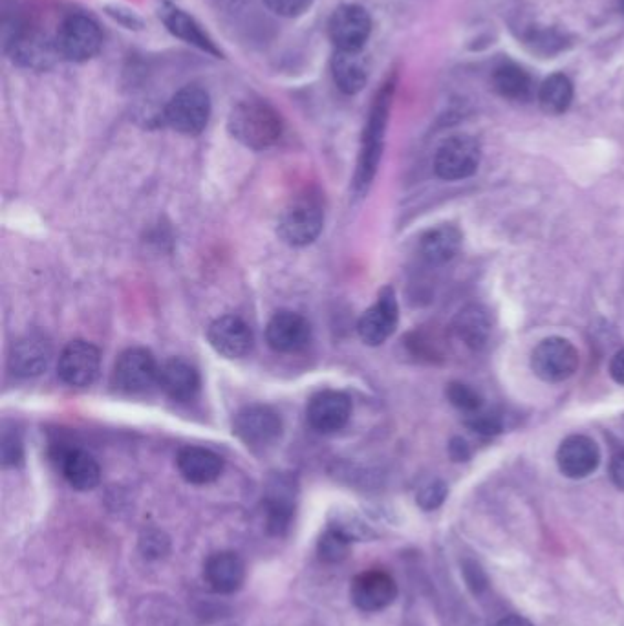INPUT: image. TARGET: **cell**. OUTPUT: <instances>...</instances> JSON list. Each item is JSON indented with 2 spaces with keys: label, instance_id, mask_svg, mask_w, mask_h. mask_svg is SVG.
I'll use <instances>...</instances> for the list:
<instances>
[{
  "label": "cell",
  "instance_id": "obj_39",
  "mask_svg": "<svg viewBox=\"0 0 624 626\" xmlns=\"http://www.w3.org/2000/svg\"><path fill=\"white\" fill-rule=\"evenodd\" d=\"M21 458V443L17 442L15 438H4V445H2V460H4V465H17L21 462Z\"/></svg>",
  "mask_w": 624,
  "mask_h": 626
},
{
  "label": "cell",
  "instance_id": "obj_1",
  "mask_svg": "<svg viewBox=\"0 0 624 626\" xmlns=\"http://www.w3.org/2000/svg\"><path fill=\"white\" fill-rule=\"evenodd\" d=\"M229 130L249 149H268L279 141L282 121L277 110L264 101H242L229 116Z\"/></svg>",
  "mask_w": 624,
  "mask_h": 626
},
{
  "label": "cell",
  "instance_id": "obj_9",
  "mask_svg": "<svg viewBox=\"0 0 624 626\" xmlns=\"http://www.w3.org/2000/svg\"><path fill=\"white\" fill-rule=\"evenodd\" d=\"M328 30L337 50L361 52L372 32V19L365 8L348 4L335 10L328 24Z\"/></svg>",
  "mask_w": 624,
  "mask_h": 626
},
{
  "label": "cell",
  "instance_id": "obj_12",
  "mask_svg": "<svg viewBox=\"0 0 624 626\" xmlns=\"http://www.w3.org/2000/svg\"><path fill=\"white\" fill-rule=\"evenodd\" d=\"M4 44L13 61L32 70H46L54 65L57 57H61L55 41H50L43 33L28 30L26 26H22L21 30Z\"/></svg>",
  "mask_w": 624,
  "mask_h": 626
},
{
  "label": "cell",
  "instance_id": "obj_14",
  "mask_svg": "<svg viewBox=\"0 0 624 626\" xmlns=\"http://www.w3.org/2000/svg\"><path fill=\"white\" fill-rule=\"evenodd\" d=\"M310 337V323L295 312L275 313L266 328L268 345L280 354L301 352L310 343Z\"/></svg>",
  "mask_w": 624,
  "mask_h": 626
},
{
  "label": "cell",
  "instance_id": "obj_6",
  "mask_svg": "<svg viewBox=\"0 0 624 626\" xmlns=\"http://www.w3.org/2000/svg\"><path fill=\"white\" fill-rule=\"evenodd\" d=\"M388 105H390V88L383 90L376 99V105L372 108V114L366 125L363 151L357 167L356 189L363 193L366 187L376 176L377 163L383 151V136L387 127Z\"/></svg>",
  "mask_w": 624,
  "mask_h": 626
},
{
  "label": "cell",
  "instance_id": "obj_2",
  "mask_svg": "<svg viewBox=\"0 0 624 626\" xmlns=\"http://www.w3.org/2000/svg\"><path fill=\"white\" fill-rule=\"evenodd\" d=\"M323 207L313 196H301L284 209L279 220V235L290 246H308L321 235Z\"/></svg>",
  "mask_w": 624,
  "mask_h": 626
},
{
  "label": "cell",
  "instance_id": "obj_40",
  "mask_svg": "<svg viewBox=\"0 0 624 626\" xmlns=\"http://www.w3.org/2000/svg\"><path fill=\"white\" fill-rule=\"evenodd\" d=\"M610 475H612L615 486L624 491V451L615 454L612 465H610Z\"/></svg>",
  "mask_w": 624,
  "mask_h": 626
},
{
  "label": "cell",
  "instance_id": "obj_7",
  "mask_svg": "<svg viewBox=\"0 0 624 626\" xmlns=\"http://www.w3.org/2000/svg\"><path fill=\"white\" fill-rule=\"evenodd\" d=\"M480 145L471 136H452L443 143L434 158V171L447 182L469 178L480 165Z\"/></svg>",
  "mask_w": 624,
  "mask_h": 626
},
{
  "label": "cell",
  "instance_id": "obj_17",
  "mask_svg": "<svg viewBox=\"0 0 624 626\" xmlns=\"http://www.w3.org/2000/svg\"><path fill=\"white\" fill-rule=\"evenodd\" d=\"M396 324H398V303L392 290L387 288L379 295V301L363 313L357 324V332L366 345H383L388 337L394 334Z\"/></svg>",
  "mask_w": 624,
  "mask_h": 626
},
{
  "label": "cell",
  "instance_id": "obj_15",
  "mask_svg": "<svg viewBox=\"0 0 624 626\" xmlns=\"http://www.w3.org/2000/svg\"><path fill=\"white\" fill-rule=\"evenodd\" d=\"M306 414H308V423L315 431L330 434V432L341 431L348 423L352 414V403L343 392L324 390L313 396Z\"/></svg>",
  "mask_w": 624,
  "mask_h": 626
},
{
  "label": "cell",
  "instance_id": "obj_29",
  "mask_svg": "<svg viewBox=\"0 0 624 626\" xmlns=\"http://www.w3.org/2000/svg\"><path fill=\"white\" fill-rule=\"evenodd\" d=\"M573 101V85L564 74L549 76L538 90V103L546 114L559 116L570 108Z\"/></svg>",
  "mask_w": 624,
  "mask_h": 626
},
{
  "label": "cell",
  "instance_id": "obj_32",
  "mask_svg": "<svg viewBox=\"0 0 624 626\" xmlns=\"http://www.w3.org/2000/svg\"><path fill=\"white\" fill-rule=\"evenodd\" d=\"M350 542H352V540L346 539L341 531L330 528L324 533L321 540H319V546H317L319 557H321L324 562H330V564L345 561L346 555H348V548H350Z\"/></svg>",
  "mask_w": 624,
  "mask_h": 626
},
{
  "label": "cell",
  "instance_id": "obj_24",
  "mask_svg": "<svg viewBox=\"0 0 624 626\" xmlns=\"http://www.w3.org/2000/svg\"><path fill=\"white\" fill-rule=\"evenodd\" d=\"M160 19L167 26L169 32L180 37L185 43L193 44L207 54L222 55V52L213 43V39L202 30V26L180 8L171 6V4H163L160 8Z\"/></svg>",
  "mask_w": 624,
  "mask_h": 626
},
{
  "label": "cell",
  "instance_id": "obj_38",
  "mask_svg": "<svg viewBox=\"0 0 624 626\" xmlns=\"http://www.w3.org/2000/svg\"><path fill=\"white\" fill-rule=\"evenodd\" d=\"M463 575H465V583L469 584L474 594H480L487 588V577L476 562H463Z\"/></svg>",
  "mask_w": 624,
  "mask_h": 626
},
{
  "label": "cell",
  "instance_id": "obj_26",
  "mask_svg": "<svg viewBox=\"0 0 624 626\" xmlns=\"http://www.w3.org/2000/svg\"><path fill=\"white\" fill-rule=\"evenodd\" d=\"M462 248V233L454 226L434 227L420 242V253L429 264L440 266L458 255Z\"/></svg>",
  "mask_w": 624,
  "mask_h": 626
},
{
  "label": "cell",
  "instance_id": "obj_3",
  "mask_svg": "<svg viewBox=\"0 0 624 626\" xmlns=\"http://www.w3.org/2000/svg\"><path fill=\"white\" fill-rule=\"evenodd\" d=\"M579 352L568 339L548 337L540 341L531 354V368L546 383L570 379L579 368Z\"/></svg>",
  "mask_w": 624,
  "mask_h": 626
},
{
  "label": "cell",
  "instance_id": "obj_16",
  "mask_svg": "<svg viewBox=\"0 0 624 626\" xmlns=\"http://www.w3.org/2000/svg\"><path fill=\"white\" fill-rule=\"evenodd\" d=\"M599 462H601V453H599L597 443L582 434H573L570 438H566L560 443L559 451H557L560 473L573 480L592 475L593 471L599 467Z\"/></svg>",
  "mask_w": 624,
  "mask_h": 626
},
{
  "label": "cell",
  "instance_id": "obj_8",
  "mask_svg": "<svg viewBox=\"0 0 624 626\" xmlns=\"http://www.w3.org/2000/svg\"><path fill=\"white\" fill-rule=\"evenodd\" d=\"M160 378V368L151 352L143 348L125 350L114 367L112 383L119 392L140 394L151 389Z\"/></svg>",
  "mask_w": 624,
  "mask_h": 626
},
{
  "label": "cell",
  "instance_id": "obj_27",
  "mask_svg": "<svg viewBox=\"0 0 624 626\" xmlns=\"http://www.w3.org/2000/svg\"><path fill=\"white\" fill-rule=\"evenodd\" d=\"M332 74L335 85L345 94H357L363 90L368 79V65L361 52H348L337 50L332 59Z\"/></svg>",
  "mask_w": 624,
  "mask_h": 626
},
{
  "label": "cell",
  "instance_id": "obj_34",
  "mask_svg": "<svg viewBox=\"0 0 624 626\" xmlns=\"http://www.w3.org/2000/svg\"><path fill=\"white\" fill-rule=\"evenodd\" d=\"M445 498H447V486L443 484L442 480H434L431 484L421 487V491L418 493V504L425 511H432V509L440 508L445 502Z\"/></svg>",
  "mask_w": 624,
  "mask_h": 626
},
{
  "label": "cell",
  "instance_id": "obj_4",
  "mask_svg": "<svg viewBox=\"0 0 624 626\" xmlns=\"http://www.w3.org/2000/svg\"><path fill=\"white\" fill-rule=\"evenodd\" d=\"M211 116V99L204 88L183 87L165 107V121L182 134H200Z\"/></svg>",
  "mask_w": 624,
  "mask_h": 626
},
{
  "label": "cell",
  "instance_id": "obj_18",
  "mask_svg": "<svg viewBox=\"0 0 624 626\" xmlns=\"http://www.w3.org/2000/svg\"><path fill=\"white\" fill-rule=\"evenodd\" d=\"M207 339L220 356L240 359L253 348V332L240 317L226 315L209 326Z\"/></svg>",
  "mask_w": 624,
  "mask_h": 626
},
{
  "label": "cell",
  "instance_id": "obj_30",
  "mask_svg": "<svg viewBox=\"0 0 624 626\" xmlns=\"http://www.w3.org/2000/svg\"><path fill=\"white\" fill-rule=\"evenodd\" d=\"M291 517H293V506L291 500L284 495H273L266 502V522H268L269 533L273 535H284L290 528Z\"/></svg>",
  "mask_w": 624,
  "mask_h": 626
},
{
  "label": "cell",
  "instance_id": "obj_19",
  "mask_svg": "<svg viewBox=\"0 0 624 626\" xmlns=\"http://www.w3.org/2000/svg\"><path fill=\"white\" fill-rule=\"evenodd\" d=\"M52 361V345L48 337L43 334L24 335L21 337L10 354V368L13 374L22 378H33L43 374Z\"/></svg>",
  "mask_w": 624,
  "mask_h": 626
},
{
  "label": "cell",
  "instance_id": "obj_25",
  "mask_svg": "<svg viewBox=\"0 0 624 626\" xmlns=\"http://www.w3.org/2000/svg\"><path fill=\"white\" fill-rule=\"evenodd\" d=\"M452 330L463 345L480 350L484 348L491 335L489 312L480 304H469L456 313L452 321Z\"/></svg>",
  "mask_w": 624,
  "mask_h": 626
},
{
  "label": "cell",
  "instance_id": "obj_5",
  "mask_svg": "<svg viewBox=\"0 0 624 626\" xmlns=\"http://www.w3.org/2000/svg\"><path fill=\"white\" fill-rule=\"evenodd\" d=\"M55 44L63 59L83 63L101 50L103 33L99 30V24L87 15H70L61 24Z\"/></svg>",
  "mask_w": 624,
  "mask_h": 626
},
{
  "label": "cell",
  "instance_id": "obj_42",
  "mask_svg": "<svg viewBox=\"0 0 624 626\" xmlns=\"http://www.w3.org/2000/svg\"><path fill=\"white\" fill-rule=\"evenodd\" d=\"M451 456L456 460V462H465L469 456H471V451H469V445L463 442L462 438H456V440H452L451 442Z\"/></svg>",
  "mask_w": 624,
  "mask_h": 626
},
{
  "label": "cell",
  "instance_id": "obj_44",
  "mask_svg": "<svg viewBox=\"0 0 624 626\" xmlns=\"http://www.w3.org/2000/svg\"><path fill=\"white\" fill-rule=\"evenodd\" d=\"M619 6H621V11L624 13V0H619Z\"/></svg>",
  "mask_w": 624,
  "mask_h": 626
},
{
  "label": "cell",
  "instance_id": "obj_37",
  "mask_svg": "<svg viewBox=\"0 0 624 626\" xmlns=\"http://www.w3.org/2000/svg\"><path fill=\"white\" fill-rule=\"evenodd\" d=\"M169 540L163 537L160 531H149L147 537L141 539V550L145 553V557H162L167 551Z\"/></svg>",
  "mask_w": 624,
  "mask_h": 626
},
{
  "label": "cell",
  "instance_id": "obj_11",
  "mask_svg": "<svg viewBox=\"0 0 624 626\" xmlns=\"http://www.w3.org/2000/svg\"><path fill=\"white\" fill-rule=\"evenodd\" d=\"M233 429H235L233 432L246 445L266 447L279 438L282 432V421L273 409L264 405H251L238 412Z\"/></svg>",
  "mask_w": 624,
  "mask_h": 626
},
{
  "label": "cell",
  "instance_id": "obj_23",
  "mask_svg": "<svg viewBox=\"0 0 624 626\" xmlns=\"http://www.w3.org/2000/svg\"><path fill=\"white\" fill-rule=\"evenodd\" d=\"M57 462L66 482L77 491H90L101 480V469L96 458L83 449H63Z\"/></svg>",
  "mask_w": 624,
  "mask_h": 626
},
{
  "label": "cell",
  "instance_id": "obj_33",
  "mask_svg": "<svg viewBox=\"0 0 624 626\" xmlns=\"http://www.w3.org/2000/svg\"><path fill=\"white\" fill-rule=\"evenodd\" d=\"M447 398L456 409L467 412V414H474V412L482 409L480 394L465 383H451L447 387Z\"/></svg>",
  "mask_w": 624,
  "mask_h": 626
},
{
  "label": "cell",
  "instance_id": "obj_35",
  "mask_svg": "<svg viewBox=\"0 0 624 626\" xmlns=\"http://www.w3.org/2000/svg\"><path fill=\"white\" fill-rule=\"evenodd\" d=\"M266 6L280 17H297L312 6L313 0H264Z\"/></svg>",
  "mask_w": 624,
  "mask_h": 626
},
{
  "label": "cell",
  "instance_id": "obj_21",
  "mask_svg": "<svg viewBox=\"0 0 624 626\" xmlns=\"http://www.w3.org/2000/svg\"><path fill=\"white\" fill-rule=\"evenodd\" d=\"M178 471L182 473L187 482L194 486H204L215 482L218 476L222 475L224 462L218 454L205 447H183L178 453Z\"/></svg>",
  "mask_w": 624,
  "mask_h": 626
},
{
  "label": "cell",
  "instance_id": "obj_20",
  "mask_svg": "<svg viewBox=\"0 0 624 626\" xmlns=\"http://www.w3.org/2000/svg\"><path fill=\"white\" fill-rule=\"evenodd\" d=\"M204 577L218 594H233L246 579V566L237 553L218 551L205 561Z\"/></svg>",
  "mask_w": 624,
  "mask_h": 626
},
{
  "label": "cell",
  "instance_id": "obj_31",
  "mask_svg": "<svg viewBox=\"0 0 624 626\" xmlns=\"http://www.w3.org/2000/svg\"><path fill=\"white\" fill-rule=\"evenodd\" d=\"M568 35L557 32L553 28H542V30H531L526 37V44L531 46L533 52L542 55H553L566 48Z\"/></svg>",
  "mask_w": 624,
  "mask_h": 626
},
{
  "label": "cell",
  "instance_id": "obj_43",
  "mask_svg": "<svg viewBox=\"0 0 624 626\" xmlns=\"http://www.w3.org/2000/svg\"><path fill=\"white\" fill-rule=\"evenodd\" d=\"M496 626H533L529 623L528 619L520 616L504 617L500 623Z\"/></svg>",
  "mask_w": 624,
  "mask_h": 626
},
{
  "label": "cell",
  "instance_id": "obj_13",
  "mask_svg": "<svg viewBox=\"0 0 624 626\" xmlns=\"http://www.w3.org/2000/svg\"><path fill=\"white\" fill-rule=\"evenodd\" d=\"M352 601L363 612H379L392 605L398 595V584L383 570L359 573L352 583Z\"/></svg>",
  "mask_w": 624,
  "mask_h": 626
},
{
  "label": "cell",
  "instance_id": "obj_41",
  "mask_svg": "<svg viewBox=\"0 0 624 626\" xmlns=\"http://www.w3.org/2000/svg\"><path fill=\"white\" fill-rule=\"evenodd\" d=\"M610 376L619 383L624 385V350L617 352L612 361H610Z\"/></svg>",
  "mask_w": 624,
  "mask_h": 626
},
{
  "label": "cell",
  "instance_id": "obj_22",
  "mask_svg": "<svg viewBox=\"0 0 624 626\" xmlns=\"http://www.w3.org/2000/svg\"><path fill=\"white\" fill-rule=\"evenodd\" d=\"M158 383L163 392L174 401H191L200 390L198 370L185 359L174 357L160 368Z\"/></svg>",
  "mask_w": 624,
  "mask_h": 626
},
{
  "label": "cell",
  "instance_id": "obj_36",
  "mask_svg": "<svg viewBox=\"0 0 624 626\" xmlns=\"http://www.w3.org/2000/svg\"><path fill=\"white\" fill-rule=\"evenodd\" d=\"M469 427L473 431L485 434V436H493L502 431V421L495 414H489V412H474L471 414V420L467 421Z\"/></svg>",
  "mask_w": 624,
  "mask_h": 626
},
{
  "label": "cell",
  "instance_id": "obj_28",
  "mask_svg": "<svg viewBox=\"0 0 624 626\" xmlns=\"http://www.w3.org/2000/svg\"><path fill=\"white\" fill-rule=\"evenodd\" d=\"M493 87L502 98L528 101L533 96V81L528 72L513 63L500 65L493 74Z\"/></svg>",
  "mask_w": 624,
  "mask_h": 626
},
{
  "label": "cell",
  "instance_id": "obj_10",
  "mask_svg": "<svg viewBox=\"0 0 624 626\" xmlns=\"http://www.w3.org/2000/svg\"><path fill=\"white\" fill-rule=\"evenodd\" d=\"M99 367L101 356L96 346L90 345L87 341H74L63 350L57 370L59 378L63 379L66 385L85 389L96 381Z\"/></svg>",
  "mask_w": 624,
  "mask_h": 626
}]
</instances>
